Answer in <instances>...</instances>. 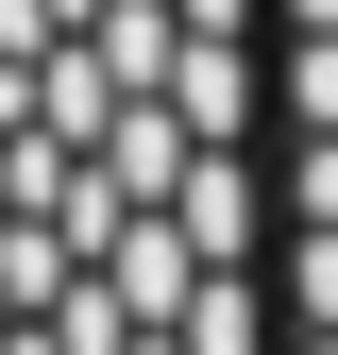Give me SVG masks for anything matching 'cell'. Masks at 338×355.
Masks as SVG:
<instances>
[{"instance_id":"obj_2","label":"cell","mask_w":338,"mask_h":355,"mask_svg":"<svg viewBox=\"0 0 338 355\" xmlns=\"http://www.w3.org/2000/svg\"><path fill=\"white\" fill-rule=\"evenodd\" d=\"M271 187H287V355H338V0H271Z\"/></svg>"},{"instance_id":"obj_1","label":"cell","mask_w":338,"mask_h":355,"mask_svg":"<svg viewBox=\"0 0 338 355\" xmlns=\"http://www.w3.org/2000/svg\"><path fill=\"white\" fill-rule=\"evenodd\" d=\"M0 355H287L271 0H0Z\"/></svg>"}]
</instances>
